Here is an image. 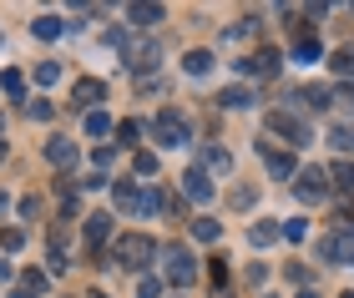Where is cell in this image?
Segmentation results:
<instances>
[{
    "label": "cell",
    "mask_w": 354,
    "mask_h": 298,
    "mask_svg": "<svg viewBox=\"0 0 354 298\" xmlns=\"http://www.w3.org/2000/svg\"><path fill=\"white\" fill-rule=\"evenodd\" d=\"M0 212H6V192H0Z\"/></svg>",
    "instance_id": "f35d334b"
},
{
    "label": "cell",
    "mask_w": 354,
    "mask_h": 298,
    "mask_svg": "<svg viewBox=\"0 0 354 298\" xmlns=\"http://www.w3.org/2000/svg\"><path fill=\"white\" fill-rule=\"evenodd\" d=\"M319 258L324 263H349L354 268V232H324V238H319Z\"/></svg>",
    "instance_id": "8992f818"
},
{
    "label": "cell",
    "mask_w": 354,
    "mask_h": 298,
    "mask_svg": "<svg viewBox=\"0 0 354 298\" xmlns=\"http://www.w3.org/2000/svg\"><path fill=\"white\" fill-rule=\"evenodd\" d=\"M6 278H10V263H0V284H6Z\"/></svg>",
    "instance_id": "74e56055"
},
{
    "label": "cell",
    "mask_w": 354,
    "mask_h": 298,
    "mask_svg": "<svg viewBox=\"0 0 354 298\" xmlns=\"http://www.w3.org/2000/svg\"><path fill=\"white\" fill-rule=\"evenodd\" d=\"M344 298H354V293H344Z\"/></svg>",
    "instance_id": "7bdbcfd3"
},
{
    "label": "cell",
    "mask_w": 354,
    "mask_h": 298,
    "mask_svg": "<svg viewBox=\"0 0 354 298\" xmlns=\"http://www.w3.org/2000/svg\"><path fill=\"white\" fill-rule=\"evenodd\" d=\"M137 132H142L137 121H122V127H117V137H122V147H132V142H137Z\"/></svg>",
    "instance_id": "836d02e7"
},
{
    "label": "cell",
    "mask_w": 354,
    "mask_h": 298,
    "mask_svg": "<svg viewBox=\"0 0 354 298\" xmlns=\"http://www.w3.org/2000/svg\"><path fill=\"white\" fill-rule=\"evenodd\" d=\"M183 66H187V76H207L213 71V51H187Z\"/></svg>",
    "instance_id": "44dd1931"
},
{
    "label": "cell",
    "mask_w": 354,
    "mask_h": 298,
    "mask_svg": "<svg viewBox=\"0 0 354 298\" xmlns=\"http://www.w3.org/2000/svg\"><path fill=\"white\" fill-rule=\"evenodd\" d=\"M36 81H41V86H56V81H61V66H56V61H41V66H36Z\"/></svg>",
    "instance_id": "f1b7e54d"
},
{
    "label": "cell",
    "mask_w": 354,
    "mask_h": 298,
    "mask_svg": "<svg viewBox=\"0 0 354 298\" xmlns=\"http://www.w3.org/2000/svg\"><path fill=\"white\" fill-rule=\"evenodd\" d=\"M41 288H46V273L30 268V273H26V293H41Z\"/></svg>",
    "instance_id": "e575fe53"
},
{
    "label": "cell",
    "mask_w": 354,
    "mask_h": 298,
    "mask_svg": "<svg viewBox=\"0 0 354 298\" xmlns=\"http://www.w3.org/2000/svg\"><path fill=\"white\" fill-rule=\"evenodd\" d=\"M46 162L61 167V172L76 167V142H71V137H51V142H46Z\"/></svg>",
    "instance_id": "30bf717a"
},
{
    "label": "cell",
    "mask_w": 354,
    "mask_h": 298,
    "mask_svg": "<svg viewBox=\"0 0 354 298\" xmlns=\"http://www.w3.org/2000/svg\"><path fill=\"white\" fill-rule=\"evenodd\" d=\"M183 192H187L192 202H213V182H207V172H203V167H192L187 177H183Z\"/></svg>",
    "instance_id": "8fae6325"
},
{
    "label": "cell",
    "mask_w": 354,
    "mask_h": 298,
    "mask_svg": "<svg viewBox=\"0 0 354 298\" xmlns=\"http://www.w3.org/2000/svg\"><path fill=\"white\" fill-rule=\"evenodd\" d=\"M279 238H283L279 223H253V228H248V243H253V248H273Z\"/></svg>",
    "instance_id": "5bb4252c"
},
{
    "label": "cell",
    "mask_w": 354,
    "mask_h": 298,
    "mask_svg": "<svg viewBox=\"0 0 354 298\" xmlns=\"http://www.w3.org/2000/svg\"><path fill=\"white\" fill-rule=\"evenodd\" d=\"M304 232H309V228H304V223H299V217H294V223H283V238H288V243H299V238H304Z\"/></svg>",
    "instance_id": "d590c367"
},
{
    "label": "cell",
    "mask_w": 354,
    "mask_h": 298,
    "mask_svg": "<svg viewBox=\"0 0 354 298\" xmlns=\"http://www.w3.org/2000/svg\"><path fill=\"white\" fill-rule=\"evenodd\" d=\"M218 101H223V106H253V91H243V86H228Z\"/></svg>",
    "instance_id": "d4e9b609"
},
{
    "label": "cell",
    "mask_w": 354,
    "mask_h": 298,
    "mask_svg": "<svg viewBox=\"0 0 354 298\" xmlns=\"http://www.w3.org/2000/svg\"><path fill=\"white\" fill-rule=\"evenodd\" d=\"M0 86H6V97H15V101L26 97V76L21 71H6V76H0Z\"/></svg>",
    "instance_id": "7402d4cb"
},
{
    "label": "cell",
    "mask_w": 354,
    "mask_h": 298,
    "mask_svg": "<svg viewBox=\"0 0 354 298\" xmlns=\"http://www.w3.org/2000/svg\"><path fill=\"white\" fill-rule=\"evenodd\" d=\"M294 101H304V106H314V112H324V106H334V91L329 86H304Z\"/></svg>",
    "instance_id": "2e32d148"
},
{
    "label": "cell",
    "mask_w": 354,
    "mask_h": 298,
    "mask_svg": "<svg viewBox=\"0 0 354 298\" xmlns=\"http://www.w3.org/2000/svg\"><path fill=\"white\" fill-rule=\"evenodd\" d=\"M61 30H66V26H61L56 15H36V21H30V36H36V41H56Z\"/></svg>",
    "instance_id": "d6986e66"
},
{
    "label": "cell",
    "mask_w": 354,
    "mask_h": 298,
    "mask_svg": "<svg viewBox=\"0 0 354 298\" xmlns=\"http://www.w3.org/2000/svg\"><path fill=\"white\" fill-rule=\"evenodd\" d=\"M334 106H344V112H354V81H344L339 91H334Z\"/></svg>",
    "instance_id": "1f68e13d"
},
{
    "label": "cell",
    "mask_w": 354,
    "mask_h": 298,
    "mask_svg": "<svg viewBox=\"0 0 354 298\" xmlns=\"http://www.w3.org/2000/svg\"><path fill=\"white\" fill-rule=\"evenodd\" d=\"M329 71L344 76V81H354V46H339V51L329 56Z\"/></svg>",
    "instance_id": "ac0fdd59"
},
{
    "label": "cell",
    "mask_w": 354,
    "mask_h": 298,
    "mask_svg": "<svg viewBox=\"0 0 354 298\" xmlns=\"http://www.w3.org/2000/svg\"><path fill=\"white\" fill-rule=\"evenodd\" d=\"M218 232H223V228L213 223V217H198V223H192V238H198V243H213Z\"/></svg>",
    "instance_id": "cb8c5ba5"
},
{
    "label": "cell",
    "mask_w": 354,
    "mask_h": 298,
    "mask_svg": "<svg viewBox=\"0 0 354 298\" xmlns=\"http://www.w3.org/2000/svg\"><path fill=\"white\" fill-rule=\"evenodd\" d=\"M162 6H127V21H132V26H157V21H162Z\"/></svg>",
    "instance_id": "ffe728a7"
},
{
    "label": "cell",
    "mask_w": 354,
    "mask_h": 298,
    "mask_svg": "<svg viewBox=\"0 0 354 298\" xmlns=\"http://www.w3.org/2000/svg\"><path fill=\"white\" fill-rule=\"evenodd\" d=\"M111 258H117V268H132V273H142V268H147V263L157 258V243L147 238V232H127V238H117Z\"/></svg>",
    "instance_id": "7a4b0ae2"
},
{
    "label": "cell",
    "mask_w": 354,
    "mask_h": 298,
    "mask_svg": "<svg viewBox=\"0 0 354 298\" xmlns=\"http://www.w3.org/2000/svg\"><path fill=\"white\" fill-rule=\"evenodd\" d=\"M91 298H106V293H91Z\"/></svg>",
    "instance_id": "60d3db41"
},
{
    "label": "cell",
    "mask_w": 354,
    "mask_h": 298,
    "mask_svg": "<svg viewBox=\"0 0 354 298\" xmlns=\"http://www.w3.org/2000/svg\"><path fill=\"white\" fill-rule=\"evenodd\" d=\"M152 132H157V142H162V147H183L187 137H192V127H187V117H183V112H157Z\"/></svg>",
    "instance_id": "3957f363"
},
{
    "label": "cell",
    "mask_w": 354,
    "mask_h": 298,
    "mask_svg": "<svg viewBox=\"0 0 354 298\" xmlns=\"http://www.w3.org/2000/svg\"><path fill=\"white\" fill-rule=\"evenodd\" d=\"M334 187H339V192H354V167H349V162L334 167Z\"/></svg>",
    "instance_id": "f546056e"
},
{
    "label": "cell",
    "mask_w": 354,
    "mask_h": 298,
    "mask_svg": "<svg viewBox=\"0 0 354 298\" xmlns=\"http://www.w3.org/2000/svg\"><path fill=\"white\" fill-rule=\"evenodd\" d=\"M203 172H213V177H223V172H233V157L223 147H207L203 152Z\"/></svg>",
    "instance_id": "e0dca14e"
},
{
    "label": "cell",
    "mask_w": 354,
    "mask_h": 298,
    "mask_svg": "<svg viewBox=\"0 0 354 298\" xmlns=\"http://www.w3.org/2000/svg\"><path fill=\"white\" fill-rule=\"evenodd\" d=\"M268 132L288 137V147H304V142H314V132L304 127V121H299L294 112H268Z\"/></svg>",
    "instance_id": "5b68a950"
},
{
    "label": "cell",
    "mask_w": 354,
    "mask_h": 298,
    "mask_svg": "<svg viewBox=\"0 0 354 298\" xmlns=\"http://www.w3.org/2000/svg\"><path fill=\"white\" fill-rule=\"evenodd\" d=\"M279 51H253V56H243L238 61V76H279Z\"/></svg>",
    "instance_id": "9c48e42d"
},
{
    "label": "cell",
    "mask_w": 354,
    "mask_h": 298,
    "mask_svg": "<svg viewBox=\"0 0 354 298\" xmlns=\"http://www.w3.org/2000/svg\"><path fill=\"white\" fill-rule=\"evenodd\" d=\"M26 117H30V121H46V117H51V101H30Z\"/></svg>",
    "instance_id": "d6a6232c"
},
{
    "label": "cell",
    "mask_w": 354,
    "mask_h": 298,
    "mask_svg": "<svg viewBox=\"0 0 354 298\" xmlns=\"http://www.w3.org/2000/svg\"><path fill=\"white\" fill-rule=\"evenodd\" d=\"M162 293V284H157V278H142V288H137V298H157Z\"/></svg>",
    "instance_id": "8d00e7d4"
},
{
    "label": "cell",
    "mask_w": 354,
    "mask_h": 298,
    "mask_svg": "<svg viewBox=\"0 0 354 298\" xmlns=\"http://www.w3.org/2000/svg\"><path fill=\"white\" fill-rule=\"evenodd\" d=\"M106 132H111L106 112H86V137H106Z\"/></svg>",
    "instance_id": "484cf974"
},
{
    "label": "cell",
    "mask_w": 354,
    "mask_h": 298,
    "mask_svg": "<svg viewBox=\"0 0 354 298\" xmlns=\"http://www.w3.org/2000/svg\"><path fill=\"white\" fill-rule=\"evenodd\" d=\"M299 298H314V293H299Z\"/></svg>",
    "instance_id": "b9f144b4"
},
{
    "label": "cell",
    "mask_w": 354,
    "mask_h": 298,
    "mask_svg": "<svg viewBox=\"0 0 354 298\" xmlns=\"http://www.w3.org/2000/svg\"><path fill=\"white\" fill-rule=\"evenodd\" d=\"M294 192H299V202H324V197H329L324 172H319V167H304V172H299V182H294Z\"/></svg>",
    "instance_id": "52a82bcc"
},
{
    "label": "cell",
    "mask_w": 354,
    "mask_h": 298,
    "mask_svg": "<svg viewBox=\"0 0 354 298\" xmlns=\"http://www.w3.org/2000/svg\"><path fill=\"white\" fill-rule=\"evenodd\" d=\"M0 41H6V36H0Z\"/></svg>",
    "instance_id": "ee69618b"
},
{
    "label": "cell",
    "mask_w": 354,
    "mask_h": 298,
    "mask_svg": "<svg viewBox=\"0 0 354 298\" xmlns=\"http://www.w3.org/2000/svg\"><path fill=\"white\" fill-rule=\"evenodd\" d=\"M0 162H6V142H0Z\"/></svg>",
    "instance_id": "ab89813d"
},
{
    "label": "cell",
    "mask_w": 354,
    "mask_h": 298,
    "mask_svg": "<svg viewBox=\"0 0 354 298\" xmlns=\"http://www.w3.org/2000/svg\"><path fill=\"white\" fill-rule=\"evenodd\" d=\"M294 61H299V66H314V61H319V46H314V41H299V46H294Z\"/></svg>",
    "instance_id": "83f0119b"
},
{
    "label": "cell",
    "mask_w": 354,
    "mask_h": 298,
    "mask_svg": "<svg viewBox=\"0 0 354 298\" xmlns=\"http://www.w3.org/2000/svg\"><path fill=\"white\" fill-rule=\"evenodd\" d=\"M111 46H122V56H127L132 71H152L157 61H162V46L147 41V36H132V30H111Z\"/></svg>",
    "instance_id": "6da1fadb"
},
{
    "label": "cell",
    "mask_w": 354,
    "mask_h": 298,
    "mask_svg": "<svg viewBox=\"0 0 354 298\" xmlns=\"http://www.w3.org/2000/svg\"><path fill=\"white\" fill-rule=\"evenodd\" d=\"M117 208L132 212V217H142V192H137V182H117Z\"/></svg>",
    "instance_id": "9a60e30c"
},
{
    "label": "cell",
    "mask_w": 354,
    "mask_h": 298,
    "mask_svg": "<svg viewBox=\"0 0 354 298\" xmlns=\"http://www.w3.org/2000/svg\"><path fill=\"white\" fill-rule=\"evenodd\" d=\"M329 142L339 147V152H354V127H334V132H329Z\"/></svg>",
    "instance_id": "4dcf8cb0"
},
{
    "label": "cell",
    "mask_w": 354,
    "mask_h": 298,
    "mask_svg": "<svg viewBox=\"0 0 354 298\" xmlns=\"http://www.w3.org/2000/svg\"><path fill=\"white\" fill-rule=\"evenodd\" d=\"M132 167H137V177H157V157H152V152H137Z\"/></svg>",
    "instance_id": "4316f807"
},
{
    "label": "cell",
    "mask_w": 354,
    "mask_h": 298,
    "mask_svg": "<svg viewBox=\"0 0 354 298\" xmlns=\"http://www.w3.org/2000/svg\"><path fill=\"white\" fill-rule=\"evenodd\" d=\"M102 97H106V86L96 81V76H82V81H76V101H82V112H86V106L96 112V101H102Z\"/></svg>",
    "instance_id": "7c38bea8"
},
{
    "label": "cell",
    "mask_w": 354,
    "mask_h": 298,
    "mask_svg": "<svg viewBox=\"0 0 354 298\" xmlns=\"http://www.w3.org/2000/svg\"><path fill=\"white\" fill-rule=\"evenodd\" d=\"M0 248H6V253H21V248H26V232H21V228H0Z\"/></svg>",
    "instance_id": "603a6c76"
},
{
    "label": "cell",
    "mask_w": 354,
    "mask_h": 298,
    "mask_svg": "<svg viewBox=\"0 0 354 298\" xmlns=\"http://www.w3.org/2000/svg\"><path fill=\"white\" fill-rule=\"evenodd\" d=\"M106 238H111V212H91V217H86V243L102 248Z\"/></svg>",
    "instance_id": "4fadbf2b"
},
{
    "label": "cell",
    "mask_w": 354,
    "mask_h": 298,
    "mask_svg": "<svg viewBox=\"0 0 354 298\" xmlns=\"http://www.w3.org/2000/svg\"><path fill=\"white\" fill-rule=\"evenodd\" d=\"M162 268H167V284H172V288H187L192 278H198V263H192L187 248H167V263H162Z\"/></svg>",
    "instance_id": "277c9868"
},
{
    "label": "cell",
    "mask_w": 354,
    "mask_h": 298,
    "mask_svg": "<svg viewBox=\"0 0 354 298\" xmlns=\"http://www.w3.org/2000/svg\"><path fill=\"white\" fill-rule=\"evenodd\" d=\"M259 152H263V162H268V172H273V177H299V162H294V152H279V147H273V142H259Z\"/></svg>",
    "instance_id": "ba28073f"
}]
</instances>
